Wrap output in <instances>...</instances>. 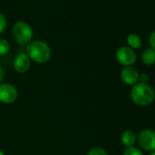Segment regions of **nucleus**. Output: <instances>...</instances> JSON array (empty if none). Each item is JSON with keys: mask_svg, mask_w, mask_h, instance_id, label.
Returning <instances> with one entry per match:
<instances>
[{"mask_svg": "<svg viewBox=\"0 0 155 155\" xmlns=\"http://www.w3.org/2000/svg\"><path fill=\"white\" fill-rule=\"evenodd\" d=\"M137 141L140 147L146 150L152 152L155 150V130L150 129H145L139 132L137 136Z\"/></svg>", "mask_w": 155, "mask_h": 155, "instance_id": "4", "label": "nucleus"}, {"mask_svg": "<svg viewBox=\"0 0 155 155\" xmlns=\"http://www.w3.org/2000/svg\"><path fill=\"white\" fill-rule=\"evenodd\" d=\"M10 49V45L8 41L5 38H0V55L3 56L8 54Z\"/></svg>", "mask_w": 155, "mask_h": 155, "instance_id": "12", "label": "nucleus"}, {"mask_svg": "<svg viewBox=\"0 0 155 155\" xmlns=\"http://www.w3.org/2000/svg\"><path fill=\"white\" fill-rule=\"evenodd\" d=\"M130 98L133 103L140 107L150 105L155 100V91L148 83H136L130 90Z\"/></svg>", "mask_w": 155, "mask_h": 155, "instance_id": "1", "label": "nucleus"}, {"mask_svg": "<svg viewBox=\"0 0 155 155\" xmlns=\"http://www.w3.org/2000/svg\"><path fill=\"white\" fill-rule=\"evenodd\" d=\"M88 155H109V153L101 147H94L88 152Z\"/></svg>", "mask_w": 155, "mask_h": 155, "instance_id": "14", "label": "nucleus"}, {"mask_svg": "<svg viewBox=\"0 0 155 155\" xmlns=\"http://www.w3.org/2000/svg\"><path fill=\"white\" fill-rule=\"evenodd\" d=\"M141 61L146 66H151L155 64V49L147 48L141 53Z\"/></svg>", "mask_w": 155, "mask_h": 155, "instance_id": "10", "label": "nucleus"}, {"mask_svg": "<svg viewBox=\"0 0 155 155\" xmlns=\"http://www.w3.org/2000/svg\"><path fill=\"white\" fill-rule=\"evenodd\" d=\"M26 54L33 61L42 64L49 60L51 57V48L45 41L35 40L28 44Z\"/></svg>", "mask_w": 155, "mask_h": 155, "instance_id": "2", "label": "nucleus"}, {"mask_svg": "<svg viewBox=\"0 0 155 155\" xmlns=\"http://www.w3.org/2000/svg\"><path fill=\"white\" fill-rule=\"evenodd\" d=\"M6 28H7V18L2 13H0V34L5 31Z\"/></svg>", "mask_w": 155, "mask_h": 155, "instance_id": "15", "label": "nucleus"}, {"mask_svg": "<svg viewBox=\"0 0 155 155\" xmlns=\"http://www.w3.org/2000/svg\"><path fill=\"white\" fill-rule=\"evenodd\" d=\"M4 76H5V72H4V69L3 68L0 66V82H1L4 79Z\"/></svg>", "mask_w": 155, "mask_h": 155, "instance_id": "18", "label": "nucleus"}, {"mask_svg": "<svg viewBox=\"0 0 155 155\" xmlns=\"http://www.w3.org/2000/svg\"><path fill=\"white\" fill-rule=\"evenodd\" d=\"M120 79L123 81V83H125L126 85L133 86L136 83H138L139 72L132 66L124 67L120 70Z\"/></svg>", "mask_w": 155, "mask_h": 155, "instance_id": "7", "label": "nucleus"}, {"mask_svg": "<svg viewBox=\"0 0 155 155\" xmlns=\"http://www.w3.org/2000/svg\"><path fill=\"white\" fill-rule=\"evenodd\" d=\"M32 28L24 21L17 22L12 28V35L14 39L20 45L28 44L33 38Z\"/></svg>", "mask_w": 155, "mask_h": 155, "instance_id": "3", "label": "nucleus"}, {"mask_svg": "<svg viewBox=\"0 0 155 155\" xmlns=\"http://www.w3.org/2000/svg\"><path fill=\"white\" fill-rule=\"evenodd\" d=\"M115 57H116L117 61L124 67L132 66L136 62V59H137L135 51L128 46L120 47L116 50Z\"/></svg>", "mask_w": 155, "mask_h": 155, "instance_id": "5", "label": "nucleus"}, {"mask_svg": "<svg viewBox=\"0 0 155 155\" xmlns=\"http://www.w3.org/2000/svg\"><path fill=\"white\" fill-rule=\"evenodd\" d=\"M0 155H5V152L1 150H0Z\"/></svg>", "mask_w": 155, "mask_h": 155, "instance_id": "19", "label": "nucleus"}, {"mask_svg": "<svg viewBox=\"0 0 155 155\" xmlns=\"http://www.w3.org/2000/svg\"><path fill=\"white\" fill-rule=\"evenodd\" d=\"M149 45L150 48L155 49V30H153L149 36Z\"/></svg>", "mask_w": 155, "mask_h": 155, "instance_id": "17", "label": "nucleus"}, {"mask_svg": "<svg viewBox=\"0 0 155 155\" xmlns=\"http://www.w3.org/2000/svg\"><path fill=\"white\" fill-rule=\"evenodd\" d=\"M127 44L129 45L128 47H130V48H132L134 50V49H139L141 48L142 41H141V38L139 35L130 34L127 37Z\"/></svg>", "mask_w": 155, "mask_h": 155, "instance_id": "11", "label": "nucleus"}, {"mask_svg": "<svg viewBox=\"0 0 155 155\" xmlns=\"http://www.w3.org/2000/svg\"><path fill=\"white\" fill-rule=\"evenodd\" d=\"M122 155H144L143 152L136 148V147H129V148H126L125 150L123 151V154Z\"/></svg>", "mask_w": 155, "mask_h": 155, "instance_id": "13", "label": "nucleus"}, {"mask_svg": "<svg viewBox=\"0 0 155 155\" xmlns=\"http://www.w3.org/2000/svg\"><path fill=\"white\" fill-rule=\"evenodd\" d=\"M150 80V77L147 73H141V74H139V79H138V82L140 83H145L147 84L148 81Z\"/></svg>", "mask_w": 155, "mask_h": 155, "instance_id": "16", "label": "nucleus"}, {"mask_svg": "<svg viewBox=\"0 0 155 155\" xmlns=\"http://www.w3.org/2000/svg\"><path fill=\"white\" fill-rule=\"evenodd\" d=\"M14 68L18 73H25L30 68V58L26 53H19L14 59Z\"/></svg>", "mask_w": 155, "mask_h": 155, "instance_id": "8", "label": "nucleus"}, {"mask_svg": "<svg viewBox=\"0 0 155 155\" xmlns=\"http://www.w3.org/2000/svg\"><path fill=\"white\" fill-rule=\"evenodd\" d=\"M149 155H155V150H154V151H152V152H150Z\"/></svg>", "mask_w": 155, "mask_h": 155, "instance_id": "20", "label": "nucleus"}, {"mask_svg": "<svg viewBox=\"0 0 155 155\" xmlns=\"http://www.w3.org/2000/svg\"><path fill=\"white\" fill-rule=\"evenodd\" d=\"M120 141L126 148L133 147L137 141V135L135 134L133 130H126L122 132L120 136Z\"/></svg>", "mask_w": 155, "mask_h": 155, "instance_id": "9", "label": "nucleus"}, {"mask_svg": "<svg viewBox=\"0 0 155 155\" xmlns=\"http://www.w3.org/2000/svg\"><path fill=\"white\" fill-rule=\"evenodd\" d=\"M18 96V90L12 84H0V101L4 104L13 103Z\"/></svg>", "mask_w": 155, "mask_h": 155, "instance_id": "6", "label": "nucleus"}, {"mask_svg": "<svg viewBox=\"0 0 155 155\" xmlns=\"http://www.w3.org/2000/svg\"></svg>", "mask_w": 155, "mask_h": 155, "instance_id": "21", "label": "nucleus"}]
</instances>
